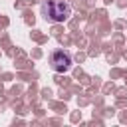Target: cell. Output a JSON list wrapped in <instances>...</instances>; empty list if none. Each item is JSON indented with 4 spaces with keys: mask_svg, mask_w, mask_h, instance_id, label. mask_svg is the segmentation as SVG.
<instances>
[{
    "mask_svg": "<svg viewBox=\"0 0 127 127\" xmlns=\"http://www.w3.org/2000/svg\"><path fill=\"white\" fill-rule=\"evenodd\" d=\"M42 16L52 22H64L71 16V6L64 0H48L42 4Z\"/></svg>",
    "mask_w": 127,
    "mask_h": 127,
    "instance_id": "6da1fadb",
    "label": "cell"
},
{
    "mask_svg": "<svg viewBox=\"0 0 127 127\" xmlns=\"http://www.w3.org/2000/svg\"><path fill=\"white\" fill-rule=\"evenodd\" d=\"M50 65H52V69L58 71V73L67 71V69L71 67V54L65 52V50H56V52H52V56H50Z\"/></svg>",
    "mask_w": 127,
    "mask_h": 127,
    "instance_id": "7a4b0ae2",
    "label": "cell"
}]
</instances>
